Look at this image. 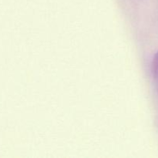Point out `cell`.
<instances>
[{"label":"cell","mask_w":158,"mask_h":158,"mask_svg":"<svg viewBox=\"0 0 158 158\" xmlns=\"http://www.w3.org/2000/svg\"><path fill=\"white\" fill-rule=\"evenodd\" d=\"M152 73L154 78L158 80V52L155 54L152 62Z\"/></svg>","instance_id":"cell-1"}]
</instances>
